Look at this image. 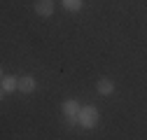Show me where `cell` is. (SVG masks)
I'll list each match as a JSON object with an SVG mask.
<instances>
[{"label": "cell", "mask_w": 147, "mask_h": 140, "mask_svg": "<svg viewBox=\"0 0 147 140\" xmlns=\"http://www.w3.org/2000/svg\"><path fill=\"white\" fill-rule=\"evenodd\" d=\"M14 91H19V77L3 75V79H0V94L7 96V94H14Z\"/></svg>", "instance_id": "3957f363"}, {"label": "cell", "mask_w": 147, "mask_h": 140, "mask_svg": "<svg viewBox=\"0 0 147 140\" xmlns=\"http://www.w3.org/2000/svg\"><path fill=\"white\" fill-rule=\"evenodd\" d=\"M35 14L42 16V19H49L54 16V0H35Z\"/></svg>", "instance_id": "277c9868"}, {"label": "cell", "mask_w": 147, "mask_h": 140, "mask_svg": "<svg viewBox=\"0 0 147 140\" xmlns=\"http://www.w3.org/2000/svg\"><path fill=\"white\" fill-rule=\"evenodd\" d=\"M98 121H100V110L96 108V105H94V103L82 105V110H80V124H77V126L91 131V129L98 126Z\"/></svg>", "instance_id": "6da1fadb"}, {"label": "cell", "mask_w": 147, "mask_h": 140, "mask_svg": "<svg viewBox=\"0 0 147 140\" xmlns=\"http://www.w3.org/2000/svg\"><path fill=\"white\" fill-rule=\"evenodd\" d=\"M61 5H63L65 12L75 14V12H82L84 9V0H61Z\"/></svg>", "instance_id": "52a82bcc"}, {"label": "cell", "mask_w": 147, "mask_h": 140, "mask_svg": "<svg viewBox=\"0 0 147 140\" xmlns=\"http://www.w3.org/2000/svg\"><path fill=\"white\" fill-rule=\"evenodd\" d=\"M96 91H98L100 96H112V94H115V82L110 79V77H100V79L96 82Z\"/></svg>", "instance_id": "8992f818"}, {"label": "cell", "mask_w": 147, "mask_h": 140, "mask_svg": "<svg viewBox=\"0 0 147 140\" xmlns=\"http://www.w3.org/2000/svg\"><path fill=\"white\" fill-rule=\"evenodd\" d=\"M35 89H38V79H35L33 75H24L19 77V94H33Z\"/></svg>", "instance_id": "5b68a950"}, {"label": "cell", "mask_w": 147, "mask_h": 140, "mask_svg": "<svg viewBox=\"0 0 147 140\" xmlns=\"http://www.w3.org/2000/svg\"><path fill=\"white\" fill-rule=\"evenodd\" d=\"M80 110H82V103L77 98H65L61 103V112H63V117H65V121L70 126L80 124Z\"/></svg>", "instance_id": "7a4b0ae2"}]
</instances>
